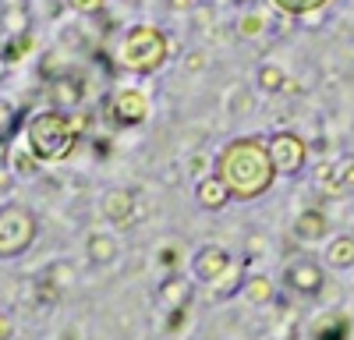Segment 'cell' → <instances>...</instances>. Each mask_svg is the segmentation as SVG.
<instances>
[{
	"label": "cell",
	"mask_w": 354,
	"mask_h": 340,
	"mask_svg": "<svg viewBox=\"0 0 354 340\" xmlns=\"http://www.w3.org/2000/svg\"><path fill=\"white\" fill-rule=\"evenodd\" d=\"M216 174L227 181V188L234 191V198L241 202H255L266 191L273 188L277 174V163L270 156V138H259V135H241V138H230L227 146L216 153Z\"/></svg>",
	"instance_id": "obj_1"
},
{
	"label": "cell",
	"mask_w": 354,
	"mask_h": 340,
	"mask_svg": "<svg viewBox=\"0 0 354 340\" xmlns=\"http://www.w3.org/2000/svg\"><path fill=\"white\" fill-rule=\"evenodd\" d=\"M82 124L78 117H71L68 110H36L25 124V146L39 163H61L78 149L82 138Z\"/></svg>",
	"instance_id": "obj_2"
},
{
	"label": "cell",
	"mask_w": 354,
	"mask_h": 340,
	"mask_svg": "<svg viewBox=\"0 0 354 340\" xmlns=\"http://www.w3.org/2000/svg\"><path fill=\"white\" fill-rule=\"evenodd\" d=\"M170 57V39L156 25H131L117 46V68L131 75H156Z\"/></svg>",
	"instance_id": "obj_3"
},
{
	"label": "cell",
	"mask_w": 354,
	"mask_h": 340,
	"mask_svg": "<svg viewBox=\"0 0 354 340\" xmlns=\"http://www.w3.org/2000/svg\"><path fill=\"white\" fill-rule=\"evenodd\" d=\"M39 238V216L25 202H4L0 206V263L21 259Z\"/></svg>",
	"instance_id": "obj_4"
},
{
	"label": "cell",
	"mask_w": 354,
	"mask_h": 340,
	"mask_svg": "<svg viewBox=\"0 0 354 340\" xmlns=\"http://www.w3.org/2000/svg\"><path fill=\"white\" fill-rule=\"evenodd\" d=\"M106 117L113 124L121 128H138L149 121V96H145L142 89H135V85H124V89H113L103 103Z\"/></svg>",
	"instance_id": "obj_5"
},
{
	"label": "cell",
	"mask_w": 354,
	"mask_h": 340,
	"mask_svg": "<svg viewBox=\"0 0 354 340\" xmlns=\"http://www.w3.org/2000/svg\"><path fill=\"white\" fill-rule=\"evenodd\" d=\"M270 156L277 163L280 178H294V174H301L305 163H308V142L294 131H277L270 138Z\"/></svg>",
	"instance_id": "obj_6"
},
{
	"label": "cell",
	"mask_w": 354,
	"mask_h": 340,
	"mask_svg": "<svg viewBox=\"0 0 354 340\" xmlns=\"http://www.w3.org/2000/svg\"><path fill=\"white\" fill-rule=\"evenodd\" d=\"M283 283L294 294L315 298V294H322V287H326V273H322V266L315 259H294V263H287Z\"/></svg>",
	"instance_id": "obj_7"
},
{
	"label": "cell",
	"mask_w": 354,
	"mask_h": 340,
	"mask_svg": "<svg viewBox=\"0 0 354 340\" xmlns=\"http://www.w3.org/2000/svg\"><path fill=\"white\" fill-rule=\"evenodd\" d=\"M230 252L223 245H202L195 255H192V276L198 283H213L216 276H223L230 270Z\"/></svg>",
	"instance_id": "obj_8"
},
{
	"label": "cell",
	"mask_w": 354,
	"mask_h": 340,
	"mask_svg": "<svg viewBox=\"0 0 354 340\" xmlns=\"http://www.w3.org/2000/svg\"><path fill=\"white\" fill-rule=\"evenodd\" d=\"M195 202H198L202 209H209V213H220V209H227V206L234 202V191L227 188V181L213 170V174L198 178V185H195Z\"/></svg>",
	"instance_id": "obj_9"
},
{
	"label": "cell",
	"mask_w": 354,
	"mask_h": 340,
	"mask_svg": "<svg viewBox=\"0 0 354 340\" xmlns=\"http://www.w3.org/2000/svg\"><path fill=\"white\" fill-rule=\"evenodd\" d=\"M351 333H354L351 316L347 312H337V308L319 312L312 323V340H351Z\"/></svg>",
	"instance_id": "obj_10"
},
{
	"label": "cell",
	"mask_w": 354,
	"mask_h": 340,
	"mask_svg": "<svg viewBox=\"0 0 354 340\" xmlns=\"http://www.w3.org/2000/svg\"><path fill=\"white\" fill-rule=\"evenodd\" d=\"M100 213H103V220L113 223V227L131 223V216H135V195H131L128 188H113V191H106Z\"/></svg>",
	"instance_id": "obj_11"
},
{
	"label": "cell",
	"mask_w": 354,
	"mask_h": 340,
	"mask_svg": "<svg viewBox=\"0 0 354 340\" xmlns=\"http://www.w3.org/2000/svg\"><path fill=\"white\" fill-rule=\"evenodd\" d=\"M245 263H230V270L223 273V276H216L213 283H205V287H209V294H205V298H209V301H230L234 294H241V283H245Z\"/></svg>",
	"instance_id": "obj_12"
},
{
	"label": "cell",
	"mask_w": 354,
	"mask_h": 340,
	"mask_svg": "<svg viewBox=\"0 0 354 340\" xmlns=\"http://www.w3.org/2000/svg\"><path fill=\"white\" fill-rule=\"evenodd\" d=\"M319 188L333 195V198H344V195H354V156H344L333 163L330 170V178L326 181H319Z\"/></svg>",
	"instance_id": "obj_13"
},
{
	"label": "cell",
	"mask_w": 354,
	"mask_h": 340,
	"mask_svg": "<svg viewBox=\"0 0 354 340\" xmlns=\"http://www.w3.org/2000/svg\"><path fill=\"white\" fill-rule=\"evenodd\" d=\"M85 255L93 266H110V263H117V255H121V245H117V238L106 234V231H93L85 241Z\"/></svg>",
	"instance_id": "obj_14"
},
{
	"label": "cell",
	"mask_w": 354,
	"mask_h": 340,
	"mask_svg": "<svg viewBox=\"0 0 354 340\" xmlns=\"http://www.w3.org/2000/svg\"><path fill=\"white\" fill-rule=\"evenodd\" d=\"M241 298L255 308H266V305H273L277 298V283L266 276V273H248L245 283H241Z\"/></svg>",
	"instance_id": "obj_15"
},
{
	"label": "cell",
	"mask_w": 354,
	"mask_h": 340,
	"mask_svg": "<svg viewBox=\"0 0 354 340\" xmlns=\"http://www.w3.org/2000/svg\"><path fill=\"white\" fill-rule=\"evenodd\" d=\"M294 234H298V241H322L330 234V220L326 213H319V209H301L298 220H294Z\"/></svg>",
	"instance_id": "obj_16"
},
{
	"label": "cell",
	"mask_w": 354,
	"mask_h": 340,
	"mask_svg": "<svg viewBox=\"0 0 354 340\" xmlns=\"http://www.w3.org/2000/svg\"><path fill=\"white\" fill-rule=\"evenodd\" d=\"M50 103H53L57 110H71V106H78V103H82V82L71 78V75H61V78L50 85Z\"/></svg>",
	"instance_id": "obj_17"
},
{
	"label": "cell",
	"mask_w": 354,
	"mask_h": 340,
	"mask_svg": "<svg viewBox=\"0 0 354 340\" xmlns=\"http://www.w3.org/2000/svg\"><path fill=\"white\" fill-rule=\"evenodd\" d=\"M326 263L330 270H351L354 266V238L351 234H337L326 241Z\"/></svg>",
	"instance_id": "obj_18"
},
{
	"label": "cell",
	"mask_w": 354,
	"mask_h": 340,
	"mask_svg": "<svg viewBox=\"0 0 354 340\" xmlns=\"http://www.w3.org/2000/svg\"><path fill=\"white\" fill-rule=\"evenodd\" d=\"M0 28H4V36H28L32 15H28L25 4H4L0 8Z\"/></svg>",
	"instance_id": "obj_19"
},
{
	"label": "cell",
	"mask_w": 354,
	"mask_h": 340,
	"mask_svg": "<svg viewBox=\"0 0 354 340\" xmlns=\"http://www.w3.org/2000/svg\"><path fill=\"white\" fill-rule=\"evenodd\" d=\"M270 4L287 18H308V15H319L322 8H330L333 0H270Z\"/></svg>",
	"instance_id": "obj_20"
},
{
	"label": "cell",
	"mask_w": 354,
	"mask_h": 340,
	"mask_svg": "<svg viewBox=\"0 0 354 340\" xmlns=\"http://www.w3.org/2000/svg\"><path fill=\"white\" fill-rule=\"evenodd\" d=\"M188 298H192V283L185 280V276H170L163 287H160V301L167 305V308H177V305H188Z\"/></svg>",
	"instance_id": "obj_21"
},
{
	"label": "cell",
	"mask_w": 354,
	"mask_h": 340,
	"mask_svg": "<svg viewBox=\"0 0 354 340\" xmlns=\"http://www.w3.org/2000/svg\"><path fill=\"white\" fill-rule=\"evenodd\" d=\"M18 128H21V110L15 103H8V100H0V142L11 146V138L18 135Z\"/></svg>",
	"instance_id": "obj_22"
},
{
	"label": "cell",
	"mask_w": 354,
	"mask_h": 340,
	"mask_svg": "<svg viewBox=\"0 0 354 340\" xmlns=\"http://www.w3.org/2000/svg\"><path fill=\"white\" fill-rule=\"evenodd\" d=\"M255 82H259V93H270V96H273V93H280V89H283L287 71H283L280 64H262Z\"/></svg>",
	"instance_id": "obj_23"
},
{
	"label": "cell",
	"mask_w": 354,
	"mask_h": 340,
	"mask_svg": "<svg viewBox=\"0 0 354 340\" xmlns=\"http://www.w3.org/2000/svg\"><path fill=\"white\" fill-rule=\"evenodd\" d=\"M53 287H61V291H71V283H75V266L68 263V259H57V263H50L46 266V273H43Z\"/></svg>",
	"instance_id": "obj_24"
},
{
	"label": "cell",
	"mask_w": 354,
	"mask_h": 340,
	"mask_svg": "<svg viewBox=\"0 0 354 340\" xmlns=\"http://www.w3.org/2000/svg\"><path fill=\"white\" fill-rule=\"evenodd\" d=\"M252 93L245 89V85H234V89H230V96H227V110L234 113V117H238V113H248L252 110Z\"/></svg>",
	"instance_id": "obj_25"
},
{
	"label": "cell",
	"mask_w": 354,
	"mask_h": 340,
	"mask_svg": "<svg viewBox=\"0 0 354 340\" xmlns=\"http://www.w3.org/2000/svg\"><path fill=\"white\" fill-rule=\"evenodd\" d=\"M262 28H266V15H262V11H248V15H241V21H238V32H241L245 39L262 36Z\"/></svg>",
	"instance_id": "obj_26"
},
{
	"label": "cell",
	"mask_w": 354,
	"mask_h": 340,
	"mask_svg": "<svg viewBox=\"0 0 354 340\" xmlns=\"http://www.w3.org/2000/svg\"><path fill=\"white\" fill-rule=\"evenodd\" d=\"M188 326V305H177L170 308V319H167V333L170 337H181V330Z\"/></svg>",
	"instance_id": "obj_27"
},
{
	"label": "cell",
	"mask_w": 354,
	"mask_h": 340,
	"mask_svg": "<svg viewBox=\"0 0 354 340\" xmlns=\"http://www.w3.org/2000/svg\"><path fill=\"white\" fill-rule=\"evenodd\" d=\"M68 4H71L78 15H100L106 0H68Z\"/></svg>",
	"instance_id": "obj_28"
},
{
	"label": "cell",
	"mask_w": 354,
	"mask_h": 340,
	"mask_svg": "<svg viewBox=\"0 0 354 340\" xmlns=\"http://www.w3.org/2000/svg\"><path fill=\"white\" fill-rule=\"evenodd\" d=\"M160 263H163V266H167V270L174 273L177 266H181V252H177L174 245H167V248H160Z\"/></svg>",
	"instance_id": "obj_29"
},
{
	"label": "cell",
	"mask_w": 354,
	"mask_h": 340,
	"mask_svg": "<svg viewBox=\"0 0 354 340\" xmlns=\"http://www.w3.org/2000/svg\"><path fill=\"white\" fill-rule=\"evenodd\" d=\"M202 68H205V53H202V50H192V53H185V71L198 75Z\"/></svg>",
	"instance_id": "obj_30"
},
{
	"label": "cell",
	"mask_w": 354,
	"mask_h": 340,
	"mask_svg": "<svg viewBox=\"0 0 354 340\" xmlns=\"http://www.w3.org/2000/svg\"><path fill=\"white\" fill-rule=\"evenodd\" d=\"M15 170H11V163H4V167H0V195H8L11 188H15Z\"/></svg>",
	"instance_id": "obj_31"
},
{
	"label": "cell",
	"mask_w": 354,
	"mask_h": 340,
	"mask_svg": "<svg viewBox=\"0 0 354 340\" xmlns=\"http://www.w3.org/2000/svg\"><path fill=\"white\" fill-rule=\"evenodd\" d=\"M188 170H192V174H198V178L213 174V170H209V160H205V156H192V160H188Z\"/></svg>",
	"instance_id": "obj_32"
},
{
	"label": "cell",
	"mask_w": 354,
	"mask_h": 340,
	"mask_svg": "<svg viewBox=\"0 0 354 340\" xmlns=\"http://www.w3.org/2000/svg\"><path fill=\"white\" fill-rule=\"evenodd\" d=\"M0 340H15V319L8 312H0Z\"/></svg>",
	"instance_id": "obj_33"
},
{
	"label": "cell",
	"mask_w": 354,
	"mask_h": 340,
	"mask_svg": "<svg viewBox=\"0 0 354 340\" xmlns=\"http://www.w3.org/2000/svg\"><path fill=\"white\" fill-rule=\"evenodd\" d=\"M167 8L177 11V15H181V11L188 15V11H195V0H167Z\"/></svg>",
	"instance_id": "obj_34"
},
{
	"label": "cell",
	"mask_w": 354,
	"mask_h": 340,
	"mask_svg": "<svg viewBox=\"0 0 354 340\" xmlns=\"http://www.w3.org/2000/svg\"><path fill=\"white\" fill-rule=\"evenodd\" d=\"M344 50L354 57V21H351V25H344Z\"/></svg>",
	"instance_id": "obj_35"
},
{
	"label": "cell",
	"mask_w": 354,
	"mask_h": 340,
	"mask_svg": "<svg viewBox=\"0 0 354 340\" xmlns=\"http://www.w3.org/2000/svg\"><path fill=\"white\" fill-rule=\"evenodd\" d=\"M280 93H283V96H298V93H301V85H298V82H290V78H287V82H283V89H280Z\"/></svg>",
	"instance_id": "obj_36"
},
{
	"label": "cell",
	"mask_w": 354,
	"mask_h": 340,
	"mask_svg": "<svg viewBox=\"0 0 354 340\" xmlns=\"http://www.w3.org/2000/svg\"><path fill=\"white\" fill-rule=\"evenodd\" d=\"M0 78H4V57H0Z\"/></svg>",
	"instance_id": "obj_37"
},
{
	"label": "cell",
	"mask_w": 354,
	"mask_h": 340,
	"mask_svg": "<svg viewBox=\"0 0 354 340\" xmlns=\"http://www.w3.org/2000/svg\"><path fill=\"white\" fill-rule=\"evenodd\" d=\"M8 4H25V0H8Z\"/></svg>",
	"instance_id": "obj_38"
},
{
	"label": "cell",
	"mask_w": 354,
	"mask_h": 340,
	"mask_svg": "<svg viewBox=\"0 0 354 340\" xmlns=\"http://www.w3.org/2000/svg\"><path fill=\"white\" fill-rule=\"evenodd\" d=\"M170 340H181V337H170Z\"/></svg>",
	"instance_id": "obj_39"
}]
</instances>
